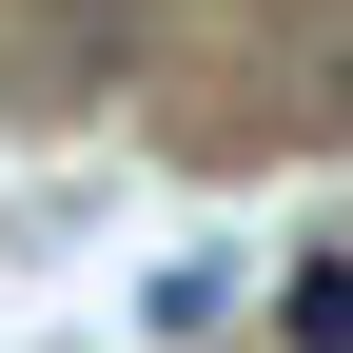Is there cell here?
<instances>
[{
    "label": "cell",
    "mask_w": 353,
    "mask_h": 353,
    "mask_svg": "<svg viewBox=\"0 0 353 353\" xmlns=\"http://www.w3.org/2000/svg\"><path fill=\"white\" fill-rule=\"evenodd\" d=\"M216 314H236V255H157V275H138V334H157V353L216 334Z\"/></svg>",
    "instance_id": "obj_1"
},
{
    "label": "cell",
    "mask_w": 353,
    "mask_h": 353,
    "mask_svg": "<svg viewBox=\"0 0 353 353\" xmlns=\"http://www.w3.org/2000/svg\"><path fill=\"white\" fill-rule=\"evenodd\" d=\"M275 314H294V353H353V255H294Z\"/></svg>",
    "instance_id": "obj_2"
}]
</instances>
